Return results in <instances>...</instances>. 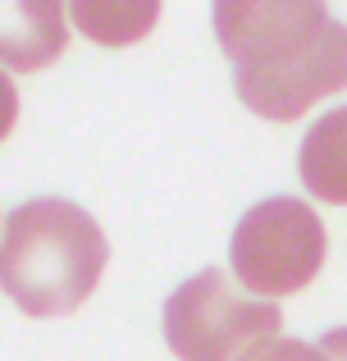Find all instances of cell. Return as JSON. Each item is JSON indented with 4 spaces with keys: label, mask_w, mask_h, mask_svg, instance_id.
I'll return each mask as SVG.
<instances>
[{
    "label": "cell",
    "mask_w": 347,
    "mask_h": 361,
    "mask_svg": "<svg viewBox=\"0 0 347 361\" xmlns=\"http://www.w3.org/2000/svg\"><path fill=\"white\" fill-rule=\"evenodd\" d=\"M69 9L60 0H0V64L37 73L69 46Z\"/></svg>",
    "instance_id": "5b68a950"
},
{
    "label": "cell",
    "mask_w": 347,
    "mask_h": 361,
    "mask_svg": "<svg viewBox=\"0 0 347 361\" xmlns=\"http://www.w3.org/2000/svg\"><path fill=\"white\" fill-rule=\"evenodd\" d=\"M233 274L260 302H279L306 288L324 265V224L297 197H270L256 202L238 220L229 243Z\"/></svg>",
    "instance_id": "277c9868"
},
{
    "label": "cell",
    "mask_w": 347,
    "mask_h": 361,
    "mask_svg": "<svg viewBox=\"0 0 347 361\" xmlns=\"http://www.w3.org/2000/svg\"><path fill=\"white\" fill-rule=\"evenodd\" d=\"M106 261L110 243L101 224L60 197L14 206L0 233V288L23 316H73L101 283Z\"/></svg>",
    "instance_id": "7a4b0ae2"
},
{
    "label": "cell",
    "mask_w": 347,
    "mask_h": 361,
    "mask_svg": "<svg viewBox=\"0 0 347 361\" xmlns=\"http://www.w3.org/2000/svg\"><path fill=\"white\" fill-rule=\"evenodd\" d=\"M279 302L242 298L224 270L183 279L165 302V343L178 361H233L279 338Z\"/></svg>",
    "instance_id": "3957f363"
},
{
    "label": "cell",
    "mask_w": 347,
    "mask_h": 361,
    "mask_svg": "<svg viewBox=\"0 0 347 361\" xmlns=\"http://www.w3.org/2000/svg\"><path fill=\"white\" fill-rule=\"evenodd\" d=\"M242 361H329V357H324L320 348L302 343V338H270V343L251 348Z\"/></svg>",
    "instance_id": "ba28073f"
},
{
    "label": "cell",
    "mask_w": 347,
    "mask_h": 361,
    "mask_svg": "<svg viewBox=\"0 0 347 361\" xmlns=\"http://www.w3.org/2000/svg\"><path fill=\"white\" fill-rule=\"evenodd\" d=\"M215 37L233 60V87L260 119H302L347 87V23L311 0H220Z\"/></svg>",
    "instance_id": "6da1fadb"
},
{
    "label": "cell",
    "mask_w": 347,
    "mask_h": 361,
    "mask_svg": "<svg viewBox=\"0 0 347 361\" xmlns=\"http://www.w3.org/2000/svg\"><path fill=\"white\" fill-rule=\"evenodd\" d=\"M315 348H320V353L329 357V361H347V325L329 329V334H324V338H320V343H315Z\"/></svg>",
    "instance_id": "30bf717a"
},
{
    "label": "cell",
    "mask_w": 347,
    "mask_h": 361,
    "mask_svg": "<svg viewBox=\"0 0 347 361\" xmlns=\"http://www.w3.org/2000/svg\"><path fill=\"white\" fill-rule=\"evenodd\" d=\"M69 18L82 27V37H92V42L101 46H128L137 42V37L151 32V23L160 18V5H151V0H137V5H106V0H78V5H69Z\"/></svg>",
    "instance_id": "52a82bcc"
},
{
    "label": "cell",
    "mask_w": 347,
    "mask_h": 361,
    "mask_svg": "<svg viewBox=\"0 0 347 361\" xmlns=\"http://www.w3.org/2000/svg\"><path fill=\"white\" fill-rule=\"evenodd\" d=\"M297 169H302V183L311 197L329 206H347V106L311 123V133L302 137Z\"/></svg>",
    "instance_id": "8992f818"
},
{
    "label": "cell",
    "mask_w": 347,
    "mask_h": 361,
    "mask_svg": "<svg viewBox=\"0 0 347 361\" xmlns=\"http://www.w3.org/2000/svg\"><path fill=\"white\" fill-rule=\"evenodd\" d=\"M14 123H18V92H14V82H9V73L0 69V142L9 137Z\"/></svg>",
    "instance_id": "9c48e42d"
}]
</instances>
